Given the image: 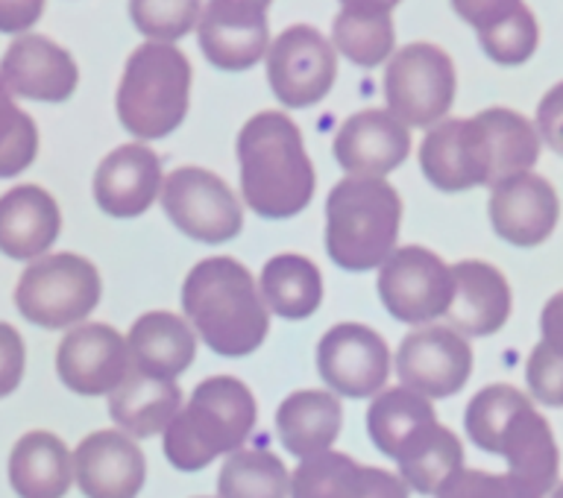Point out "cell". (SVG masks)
<instances>
[{
  "label": "cell",
  "mask_w": 563,
  "mask_h": 498,
  "mask_svg": "<svg viewBox=\"0 0 563 498\" xmlns=\"http://www.w3.org/2000/svg\"><path fill=\"white\" fill-rule=\"evenodd\" d=\"M218 498H290V469L271 449H238L220 466Z\"/></svg>",
  "instance_id": "33"
},
{
  "label": "cell",
  "mask_w": 563,
  "mask_h": 498,
  "mask_svg": "<svg viewBox=\"0 0 563 498\" xmlns=\"http://www.w3.org/2000/svg\"><path fill=\"white\" fill-rule=\"evenodd\" d=\"M376 290L394 320L413 329L431 325L446 317L455 297L452 264L426 246H396L394 255L378 267Z\"/></svg>",
  "instance_id": "9"
},
{
  "label": "cell",
  "mask_w": 563,
  "mask_h": 498,
  "mask_svg": "<svg viewBox=\"0 0 563 498\" xmlns=\"http://www.w3.org/2000/svg\"><path fill=\"white\" fill-rule=\"evenodd\" d=\"M455 65L438 44H405L387 59L385 100L387 112L408 130L434 126L446 121V112L455 103Z\"/></svg>",
  "instance_id": "7"
},
{
  "label": "cell",
  "mask_w": 563,
  "mask_h": 498,
  "mask_svg": "<svg viewBox=\"0 0 563 498\" xmlns=\"http://www.w3.org/2000/svg\"><path fill=\"white\" fill-rule=\"evenodd\" d=\"M434 498H543L508 473L461 469Z\"/></svg>",
  "instance_id": "39"
},
{
  "label": "cell",
  "mask_w": 563,
  "mask_h": 498,
  "mask_svg": "<svg viewBox=\"0 0 563 498\" xmlns=\"http://www.w3.org/2000/svg\"><path fill=\"white\" fill-rule=\"evenodd\" d=\"M241 197L264 220L297 218L314 200L317 174L302 132L285 112L253 114L238 132Z\"/></svg>",
  "instance_id": "2"
},
{
  "label": "cell",
  "mask_w": 563,
  "mask_h": 498,
  "mask_svg": "<svg viewBox=\"0 0 563 498\" xmlns=\"http://www.w3.org/2000/svg\"><path fill=\"white\" fill-rule=\"evenodd\" d=\"M74 482L86 498H139L147 482V457L130 434L95 431L74 449Z\"/></svg>",
  "instance_id": "17"
},
{
  "label": "cell",
  "mask_w": 563,
  "mask_h": 498,
  "mask_svg": "<svg viewBox=\"0 0 563 498\" xmlns=\"http://www.w3.org/2000/svg\"><path fill=\"white\" fill-rule=\"evenodd\" d=\"M496 455L505 457L508 475L537 493L549 496L558 487L561 475V449L552 434V425L534 405H528L501 431Z\"/></svg>",
  "instance_id": "25"
},
{
  "label": "cell",
  "mask_w": 563,
  "mask_h": 498,
  "mask_svg": "<svg viewBox=\"0 0 563 498\" xmlns=\"http://www.w3.org/2000/svg\"><path fill=\"white\" fill-rule=\"evenodd\" d=\"M56 373L77 396H112L132 373L126 337L109 323L74 325L56 350Z\"/></svg>",
  "instance_id": "13"
},
{
  "label": "cell",
  "mask_w": 563,
  "mask_h": 498,
  "mask_svg": "<svg viewBox=\"0 0 563 498\" xmlns=\"http://www.w3.org/2000/svg\"><path fill=\"white\" fill-rule=\"evenodd\" d=\"M338 77V53L320 30L288 26L267 51V82L285 109H308L323 100Z\"/></svg>",
  "instance_id": "11"
},
{
  "label": "cell",
  "mask_w": 563,
  "mask_h": 498,
  "mask_svg": "<svg viewBox=\"0 0 563 498\" xmlns=\"http://www.w3.org/2000/svg\"><path fill=\"white\" fill-rule=\"evenodd\" d=\"M332 42L358 68H376L394 56V18L382 9H341L332 24Z\"/></svg>",
  "instance_id": "34"
},
{
  "label": "cell",
  "mask_w": 563,
  "mask_h": 498,
  "mask_svg": "<svg viewBox=\"0 0 563 498\" xmlns=\"http://www.w3.org/2000/svg\"><path fill=\"white\" fill-rule=\"evenodd\" d=\"M534 130L545 147L563 156V82L552 86L537 106Z\"/></svg>",
  "instance_id": "42"
},
{
  "label": "cell",
  "mask_w": 563,
  "mask_h": 498,
  "mask_svg": "<svg viewBox=\"0 0 563 498\" xmlns=\"http://www.w3.org/2000/svg\"><path fill=\"white\" fill-rule=\"evenodd\" d=\"M526 381L531 399L545 408H563V358L537 343L526 364Z\"/></svg>",
  "instance_id": "40"
},
{
  "label": "cell",
  "mask_w": 563,
  "mask_h": 498,
  "mask_svg": "<svg viewBox=\"0 0 563 498\" xmlns=\"http://www.w3.org/2000/svg\"><path fill=\"white\" fill-rule=\"evenodd\" d=\"M402 232V197L387 179L346 176L325 197L323 244L346 273H369L394 255Z\"/></svg>",
  "instance_id": "4"
},
{
  "label": "cell",
  "mask_w": 563,
  "mask_h": 498,
  "mask_svg": "<svg viewBox=\"0 0 563 498\" xmlns=\"http://www.w3.org/2000/svg\"><path fill=\"white\" fill-rule=\"evenodd\" d=\"M396 475L411 493L438 496L452 475L464 469V446L452 429L431 422L396 455Z\"/></svg>",
  "instance_id": "30"
},
{
  "label": "cell",
  "mask_w": 563,
  "mask_h": 498,
  "mask_svg": "<svg viewBox=\"0 0 563 498\" xmlns=\"http://www.w3.org/2000/svg\"><path fill=\"white\" fill-rule=\"evenodd\" d=\"M438 422L434 405L413 394L408 387H390L373 396L367 408V434L373 446L385 457L396 461V455L411 443L422 429Z\"/></svg>",
  "instance_id": "31"
},
{
  "label": "cell",
  "mask_w": 563,
  "mask_h": 498,
  "mask_svg": "<svg viewBox=\"0 0 563 498\" xmlns=\"http://www.w3.org/2000/svg\"><path fill=\"white\" fill-rule=\"evenodd\" d=\"M534 405L522 390L514 385H487L484 390L470 399L464 411L466 438L475 449H482L487 455H496L501 431L508 429V422L517 417L522 408Z\"/></svg>",
  "instance_id": "35"
},
{
  "label": "cell",
  "mask_w": 563,
  "mask_h": 498,
  "mask_svg": "<svg viewBox=\"0 0 563 498\" xmlns=\"http://www.w3.org/2000/svg\"><path fill=\"white\" fill-rule=\"evenodd\" d=\"M290 498H411L390 469L364 466L341 452L299 461L290 473Z\"/></svg>",
  "instance_id": "22"
},
{
  "label": "cell",
  "mask_w": 563,
  "mask_h": 498,
  "mask_svg": "<svg viewBox=\"0 0 563 498\" xmlns=\"http://www.w3.org/2000/svg\"><path fill=\"white\" fill-rule=\"evenodd\" d=\"M162 158L147 144H121L97 165L95 202L114 220L141 218L162 193Z\"/></svg>",
  "instance_id": "20"
},
{
  "label": "cell",
  "mask_w": 563,
  "mask_h": 498,
  "mask_svg": "<svg viewBox=\"0 0 563 498\" xmlns=\"http://www.w3.org/2000/svg\"><path fill=\"white\" fill-rule=\"evenodd\" d=\"M332 150L346 176L385 179L411 153V132L387 109H361L341 123Z\"/></svg>",
  "instance_id": "19"
},
{
  "label": "cell",
  "mask_w": 563,
  "mask_h": 498,
  "mask_svg": "<svg viewBox=\"0 0 563 498\" xmlns=\"http://www.w3.org/2000/svg\"><path fill=\"white\" fill-rule=\"evenodd\" d=\"M183 314L194 334L220 358H246L271 334V311L258 281L232 255H211L183 281Z\"/></svg>",
  "instance_id": "1"
},
{
  "label": "cell",
  "mask_w": 563,
  "mask_h": 498,
  "mask_svg": "<svg viewBox=\"0 0 563 498\" xmlns=\"http://www.w3.org/2000/svg\"><path fill=\"white\" fill-rule=\"evenodd\" d=\"M103 279L95 262L77 253H53L26 264L15 288V308L26 323L62 332L88 320L100 306Z\"/></svg>",
  "instance_id": "6"
},
{
  "label": "cell",
  "mask_w": 563,
  "mask_h": 498,
  "mask_svg": "<svg viewBox=\"0 0 563 498\" xmlns=\"http://www.w3.org/2000/svg\"><path fill=\"white\" fill-rule=\"evenodd\" d=\"M343 9H382V12H390V9L399 3V0H341Z\"/></svg>",
  "instance_id": "46"
},
{
  "label": "cell",
  "mask_w": 563,
  "mask_h": 498,
  "mask_svg": "<svg viewBox=\"0 0 563 498\" xmlns=\"http://www.w3.org/2000/svg\"><path fill=\"white\" fill-rule=\"evenodd\" d=\"M42 12L44 0H0V33L24 35L38 24Z\"/></svg>",
  "instance_id": "44"
},
{
  "label": "cell",
  "mask_w": 563,
  "mask_h": 498,
  "mask_svg": "<svg viewBox=\"0 0 563 498\" xmlns=\"http://www.w3.org/2000/svg\"><path fill=\"white\" fill-rule=\"evenodd\" d=\"M162 209L197 244H227L244 232V206L218 174L206 167H176L162 182Z\"/></svg>",
  "instance_id": "8"
},
{
  "label": "cell",
  "mask_w": 563,
  "mask_h": 498,
  "mask_svg": "<svg viewBox=\"0 0 563 498\" xmlns=\"http://www.w3.org/2000/svg\"><path fill=\"white\" fill-rule=\"evenodd\" d=\"M9 484L21 498H65L74 484V455L53 431H30L9 455Z\"/></svg>",
  "instance_id": "28"
},
{
  "label": "cell",
  "mask_w": 563,
  "mask_h": 498,
  "mask_svg": "<svg viewBox=\"0 0 563 498\" xmlns=\"http://www.w3.org/2000/svg\"><path fill=\"white\" fill-rule=\"evenodd\" d=\"M62 232V211L42 185H15L0 197V253L12 262H38Z\"/></svg>",
  "instance_id": "23"
},
{
  "label": "cell",
  "mask_w": 563,
  "mask_h": 498,
  "mask_svg": "<svg viewBox=\"0 0 563 498\" xmlns=\"http://www.w3.org/2000/svg\"><path fill=\"white\" fill-rule=\"evenodd\" d=\"M258 290L271 314L299 323L314 317L323 306V273L306 255H273L262 267Z\"/></svg>",
  "instance_id": "29"
},
{
  "label": "cell",
  "mask_w": 563,
  "mask_h": 498,
  "mask_svg": "<svg viewBox=\"0 0 563 498\" xmlns=\"http://www.w3.org/2000/svg\"><path fill=\"white\" fill-rule=\"evenodd\" d=\"M191 62L176 44L147 42L123 68L114 109L132 139L158 141L183 126L191 106Z\"/></svg>",
  "instance_id": "5"
},
{
  "label": "cell",
  "mask_w": 563,
  "mask_h": 498,
  "mask_svg": "<svg viewBox=\"0 0 563 498\" xmlns=\"http://www.w3.org/2000/svg\"><path fill=\"white\" fill-rule=\"evenodd\" d=\"M420 170L443 193L490 188V150L482 123L475 118L434 123L420 144Z\"/></svg>",
  "instance_id": "14"
},
{
  "label": "cell",
  "mask_w": 563,
  "mask_h": 498,
  "mask_svg": "<svg viewBox=\"0 0 563 498\" xmlns=\"http://www.w3.org/2000/svg\"><path fill=\"white\" fill-rule=\"evenodd\" d=\"M197 498H211V496H197Z\"/></svg>",
  "instance_id": "47"
},
{
  "label": "cell",
  "mask_w": 563,
  "mask_h": 498,
  "mask_svg": "<svg viewBox=\"0 0 563 498\" xmlns=\"http://www.w3.org/2000/svg\"><path fill=\"white\" fill-rule=\"evenodd\" d=\"M473 367L470 341L438 323L417 325L405 334L394 355L399 387H408L429 402L461 394L473 376Z\"/></svg>",
  "instance_id": "10"
},
{
  "label": "cell",
  "mask_w": 563,
  "mask_h": 498,
  "mask_svg": "<svg viewBox=\"0 0 563 498\" xmlns=\"http://www.w3.org/2000/svg\"><path fill=\"white\" fill-rule=\"evenodd\" d=\"M109 399V417L118 431L130 434L132 440H150L165 434L174 417L183 411V390L167 378L141 376L130 373L123 385Z\"/></svg>",
  "instance_id": "27"
},
{
  "label": "cell",
  "mask_w": 563,
  "mask_h": 498,
  "mask_svg": "<svg viewBox=\"0 0 563 498\" xmlns=\"http://www.w3.org/2000/svg\"><path fill=\"white\" fill-rule=\"evenodd\" d=\"M273 0H209L197 35L202 56L220 70H246L271 44L267 7Z\"/></svg>",
  "instance_id": "15"
},
{
  "label": "cell",
  "mask_w": 563,
  "mask_h": 498,
  "mask_svg": "<svg viewBox=\"0 0 563 498\" xmlns=\"http://www.w3.org/2000/svg\"><path fill=\"white\" fill-rule=\"evenodd\" d=\"M132 24L150 42L174 44L200 24V0H130Z\"/></svg>",
  "instance_id": "37"
},
{
  "label": "cell",
  "mask_w": 563,
  "mask_h": 498,
  "mask_svg": "<svg viewBox=\"0 0 563 498\" xmlns=\"http://www.w3.org/2000/svg\"><path fill=\"white\" fill-rule=\"evenodd\" d=\"M452 279L455 297L446 311L449 329L466 341L501 332L514 308V294L505 273L478 258H464L452 264Z\"/></svg>",
  "instance_id": "21"
},
{
  "label": "cell",
  "mask_w": 563,
  "mask_h": 498,
  "mask_svg": "<svg viewBox=\"0 0 563 498\" xmlns=\"http://www.w3.org/2000/svg\"><path fill=\"white\" fill-rule=\"evenodd\" d=\"M255 422L258 402L241 378H202L162 434V452L179 473H202L211 461L244 449Z\"/></svg>",
  "instance_id": "3"
},
{
  "label": "cell",
  "mask_w": 563,
  "mask_h": 498,
  "mask_svg": "<svg viewBox=\"0 0 563 498\" xmlns=\"http://www.w3.org/2000/svg\"><path fill=\"white\" fill-rule=\"evenodd\" d=\"M487 218L505 244L531 250L545 244L561 220V200L549 179L540 174H517L490 188Z\"/></svg>",
  "instance_id": "16"
},
{
  "label": "cell",
  "mask_w": 563,
  "mask_h": 498,
  "mask_svg": "<svg viewBox=\"0 0 563 498\" xmlns=\"http://www.w3.org/2000/svg\"><path fill=\"white\" fill-rule=\"evenodd\" d=\"M0 79L9 95L35 103H65L77 91V62L47 35L24 33L9 44L0 59Z\"/></svg>",
  "instance_id": "18"
},
{
  "label": "cell",
  "mask_w": 563,
  "mask_h": 498,
  "mask_svg": "<svg viewBox=\"0 0 563 498\" xmlns=\"http://www.w3.org/2000/svg\"><path fill=\"white\" fill-rule=\"evenodd\" d=\"M317 373L338 399H373L390 378V350L376 329L338 323L317 343Z\"/></svg>",
  "instance_id": "12"
},
{
  "label": "cell",
  "mask_w": 563,
  "mask_h": 498,
  "mask_svg": "<svg viewBox=\"0 0 563 498\" xmlns=\"http://www.w3.org/2000/svg\"><path fill=\"white\" fill-rule=\"evenodd\" d=\"M26 369L24 337L15 325L0 323V399H7L21 387Z\"/></svg>",
  "instance_id": "41"
},
{
  "label": "cell",
  "mask_w": 563,
  "mask_h": 498,
  "mask_svg": "<svg viewBox=\"0 0 563 498\" xmlns=\"http://www.w3.org/2000/svg\"><path fill=\"white\" fill-rule=\"evenodd\" d=\"M38 156V126L24 109H18L0 79V179L24 174Z\"/></svg>",
  "instance_id": "36"
},
{
  "label": "cell",
  "mask_w": 563,
  "mask_h": 498,
  "mask_svg": "<svg viewBox=\"0 0 563 498\" xmlns=\"http://www.w3.org/2000/svg\"><path fill=\"white\" fill-rule=\"evenodd\" d=\"M540 343L563 358V290H558L540 314Z\"/></svg>",
  "instance_id": "45"
},
{
  "label": "cell",
  "mask_w": 563,
  "mask_h": 498,
  "mask_svg": "<svg viewBox=\"0 0 563 498\" xmlns=\"http://www.w3.org/2000/svg\"><path fill=\"white\" fill-rule=\"evenodd\" d=\"M449 3L478 33L490 30L493 24L505 21L514 9L522 7V0H449Z\"/></svg>",
  "instance_id": "43"
},
{
  "label": "cell",
  "mask_w": 563,
  "mask_h": 498,
  "mask_svg": "<svg viewBox=\"0 0 563 498\" xmlns=\"http://www.w3.org/2000/svg\"><path fill=\"white\" fill-rule=\"evenodd\" d=\"M475 121L482 123L487 150H490V188L501 179H510L517 174H528L540 158V135L534 123L526 114L514 109H484L475 114Z\"/></svg>",
  "instance_id": "32"
},
{
  "label": "cell",
  "mask_w": 563,
  "mask_h": 498,
  "mask_svg": "<svg viewBox=\"0 0 563 498\" xmlns=\"http://www.w3.org/2000/svg\"><path fill=\"white\" fill-rule=\"evenodd\" d=\"M343 429V405L332 390H294L276 408L282 449L297 461L332 452Z\"/></svg>",
  "instance_id": "26"
},
{
  "label": "cell",
  "mask_w": 563,
  "mask_h": 498,
  "mask_svg": "<svg viewBox=\"0 0 563 498\" xmlns=\"http://www.w3.org/2000/svg\"><path fill=\"white\" fill-rule=\"evenodd\" d=\"M132 373L176 381L197 358V334L174 311H147L126 334Z\"/></svg>",
  "instance_id": "24"
},
{
  "label": "cell",
  "mask_w": 563,
  "mask_h": 498,
  "mask_svg": "<svg viewBox=\"0 0 563 498\" xmlns=\"http://www.w3.org/2000/svg\"><path fill=\"white\" fill-rule=\"evenodd\" d=\"M478 42L496 65L510 68V65H522L534 56L537 44H540V26H537L534 12L522 3L505 21L478 33Z\"/></svg>",
  "instance_id": "38"
}]
</instances>
